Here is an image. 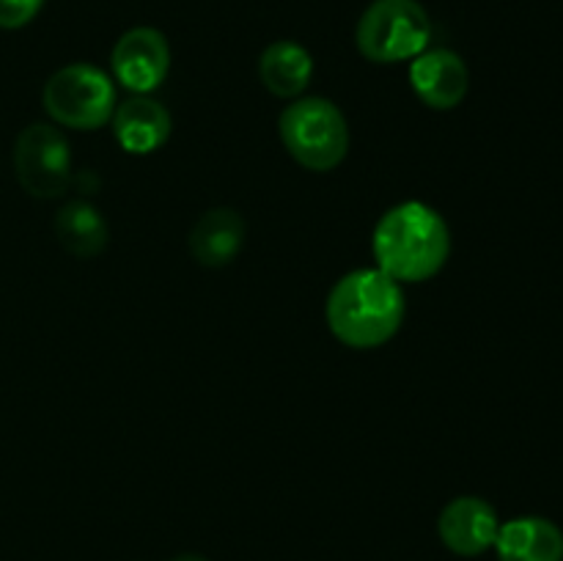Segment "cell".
Wrapping results in <instances>:
<instances>
[{"label": "cell", "instance_id": "cell-1", "mask_svg": "<svg viewBox=\"0 0 563 561\" xmlns=\"http://www.w3.org/2000/svg\"><path fill=\"white\" fill-rule=\"evenodd\" d=\"M405 311L401 284L379 267L352 270L335 280L328 297L330 330L352 350H374L394 339Z\"/></svg>", "mask_w": 563, "mask_h": 561}, {"label": "cell", "instance_id": "cell-2", "mask_svg": "<svg viewBox=\"0 0 563 561\" xmlns=\"http://www.w3.org/2000/svg\"><path fill=\"white\" fill-rule=\"evenodd\" d=\"M383 273L399 284H421L445 267L451 234L438 209L423 201L396 204L379 218L372 240Z\"/></svg>", "mask_w": 563, "mask_h": 561}, {"label": "cell", "instance_id": "cell-3", "mask_svg": "<svg viewBox=\"0 0 563 561\" xmlns=\"http://www.w3.org/2000/svg\"><path fill=\"white\" fill-rule=\"evenodd\" d=\"M286 152L308 170H333L350 152V124L339 105L322 97H302L286 105L278 119Z\"/></svg>", "mask_w": 563, "mask_h": 561}, {"label": "cell", "instance_id": "cell-4", "mask_svg": "<svg viewBox=\"0 0 563 561\" xmlns=\"http://www.w3.org/2000/svg\"><path fill=\"white\" fill-rule=\"evenodd\" d=\"M432 42V20L418 0H374L361 14L355 44L372 64L412 61Z\"/></svg>", "mask_w": 563, "mask_h": 561}, {"label": "cell", "instance_id": "cell-5", "mask_svg": "<svg viewBox=\"0 0 563 561\" xmlns=\"http://www.w3.org/2000/svg\"><path fill=\"white\" fill-rule=\"evenodd\" d=\"M42 102L49 119L69 130H99L119 105L113 80L93 64L60 66L44 82Z\"/></svg>", "mask_w": 563, "mask_h": 561}, {"label": "cell", "instance_id": "cell-6", "mask_svg": "<svg viewBox=\"0 0 563 561\" xmlns=\"http://www.w3.org/2000/svg\"><path fill=\"white\" fill-rule=\"evenodd\" d=\"M14 170L33 198H58L71 182L69 141L47 121L27 124L14 143Z\"/></svg>", "mask_w": 563, "mask_h": 561}, {"label": "cell", "instance_id": "cell-7", "mask_svg": "<svg viewBox=\"0 0 563 561\" xmlns=\"http://www.w3.org/2000/svg\"><path fill=\"white\" fill-rule=\"evenodd\" d=\"M110 69L113 77L132 94H152L163 86L170 69L168 38L157 28L137 25L121 33L110 53Z\"/></svg>", "mask_w": 563, "mask_h": 561}, {"label": "cell", "instance_id": "cell-8", "mask_svg": "<svg viewBox=\"0 0 563 561\" xmlns=\"http://www.w3.org/2000/svg\"><path fill=\"white\" fill-rule=\"evenodd\" d=\"M438 531L451 553L471 559V556H482L495 548L500 520L493 504L476 498V495H462V498L449 501L445 509L440 512Z\"/></svg>", "mask_w": 563, "mask_h": 561}, {"label": "cell", "instance_id": "cell-9", "mask_svg": "<svg viewBox=\"0 0 563 561\" xmlns=\"http://www.w3.org/2000/svg\"><path fill=\"white\" fill-rule=\"evenodd\" d=\"M410 82L427 108L454 110L471 88V72L451 50H423L418 58H412Z\"/></svg>", "mask_w": 563, "mask_h": 561}, {"label": "cell", "instance_id": "cell-10", "mask_svg": "<svg viewBox=\"0 0 563 561\" xmlns=\"http://www.w3.org/2000/svg\"><path fill=\"white\" fill-rule=\"evenodd\" d=\"M113 135L119 146L130 154H152L170 138V113L165 105L152 99L148 94H135L115 105L113 110Z\"/></svg>", "mask_w": 563, "mask_h": 561}, {"label": "cell", "instance_id": "cell-11", "mask_svg": "<svg viewBox=\"0 0 563 561\" xmlns=\"http://www.w3.org/2000/svg\"><path fill=\"white\" fill-rule=\"evenodd\" d=\"M245 245V220L236 209L218 207L203 212L190 231V253L203 267H225Z\"/></svg>", "mask_w": 563, "mask_h": 561}, {"label": "cell", "instance_id": "cell-12", "mask_svg": "<svg viewBox=\"0 0 563 561\" xmlns=\"http://www.w3.org/2000/svg\"><path fill=\"white\" fill-rule=\"evenodd\" d=\"M500 561H563V531L548 517H515L495 539Z\"/></svg>", "mask_w": 563, "mask_h": 561}, {"label": "cell", "instance_id": "cell-13", "mask_svg": "<svg viewBox=\"0 0 563 561\" xmlns=\"http://www.w3.org/2000/svg\"><path fill=\"white\" fill-rule=\"evenodd\" d=\"M258 77L275 97L295 99L308 88L313 77V58L302 44L280 38L273 42L258 58Z\"/></svg>", "mask_w": 563, "mask_h": 561}, {"label": "cell", "instance_id": "cell-14", "mask_svg": "<svg viewBox=\"0 0 563 561\" xmlns=\"http://www.w3.org/2000/svg\"><path fill=\"white\" fill-rule=\"evenodd\" d=\"M55 237L77 258H91L108 245V220L91 201H66L55 215Z\"/></svg>", "mask_w": 563, "mask_h": 561}, {"label": "cell", "instance_id": "cell-15", "mask_svg": "<svg viewBox=\"0 0 563 561\" xmlns=\"http://www.w3.org/2000/svg\"><path fill=\"white\" fill-rule=\"evenodd\" d=\"M44 0H0V28L16 31L25 28L42 11Z\"/></svg>", "mask_w": 563, "mask_h": 561}, {"label": "cell", "instance_id": "cell-16", "mask_svg": "<svg viewBox=\"0 0 563 561\" xmlns=\"http://www.w3.org/2000/svg\"><path fill=\"white\" fill-rule=\"evenodd\" d=\"M170 561H209V559H203V556H196V553H185V556H176V559Z\"/></svg>", "mask_w": 563, "mask_h": 561}]
</instances>
